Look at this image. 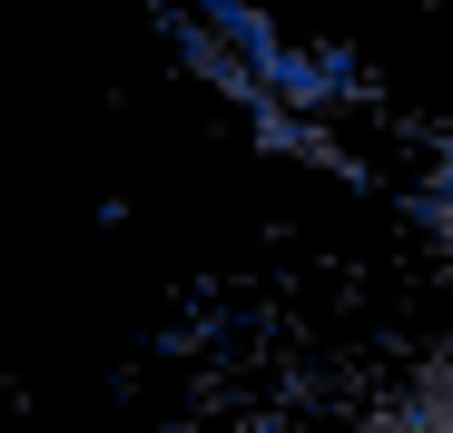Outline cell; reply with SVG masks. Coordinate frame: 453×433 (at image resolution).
I'll return each mask as SVG.
<instances>
[{"label": "cell", "instance_id": "cell-1", "mask_svg": "<svg viewBox=\"0 0 453 433\" xmlns=\"http://www.w3.org/2000/svg\"><path fill=\"white\" fill-rule=\"evenodd\" d=\"M365 433H453V354H443V365H424Z\"/></svg>", "mask_w": 453, "mask_h": 433}]
</instances>
